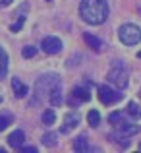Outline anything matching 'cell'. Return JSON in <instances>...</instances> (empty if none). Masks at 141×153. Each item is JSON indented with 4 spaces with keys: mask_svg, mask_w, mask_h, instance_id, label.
Segmentation results:
<instances>
[{
    "mask_svg": "<svg viewBox=\"0 0 141 153\" xmlns=\"http://www.w3.org/2000/svg\"><path fill=\"white\" fill-rule=\"evenodd\" d=\"M41 99H48V103L58 107L62 105L64 97H62V82H60V76L58 74H45L37 79L35 83V99L29 103L31 105H37Z\"/></svg>",
    "mask_w": 141,
    "mask_h": 153,
    "instance_id": "obj_1",
    "label": "cell"
},
{
    "mask_svg": "<svg viewBox=\"0 0 141 153\" xmlns=\"http://www.w3.org/2000/svg\"><path fill=\"white\" fill-rule=\"evenodd\" d=\"M79 16L89 25H100L108 19V2L106 0H81Z\"/></svg>",
    "mask_w": 141,
    "mask_h": 153,
    "instance_id": "obj_2",
    "label": "cell"
},
{
    "mask_svg": "<svg viewBox=\"0 0 141 153\" xmlns=\"http://www.w3.org/2000/svg\"><path fill=\"white\" fill-rule=\"evenodd\" d=\"M108 82L112 85H116L118 89H126L128 87V83H130V72L124 66L122 60H116L112 64V68L108 70Z\"/></svg>",
    "mask_w": 141,
    "mask_h": 153,
    "instance_id": "obj_3",
    "label": "cell"
},
{
    "mask_svg": "<svg viewBox=\"0 0 141 153\" xmlns=\"http://www.w3.org/2000/svg\"><path fill=\"white\" fill-rule=\"evenodd\" d=\"M108 122L114 124L116 132H120V134H124V136H135L139 132V124H134V122H130V120H126L124 118V112H120V111L108 114Z\"/></svg>",
    "mask_w": 141,
    "mask_h": 153,
    "instance_id": "obj_4",
    "label": "cell"
},
{
    "mask_svg": "<svg viewBox=\"0 0 141 153\" xmlns=\"http://www.w3.org/2000/svg\"><path fill=\"white\" fill-rule=\"evenodd\" d=\"M118 39L128 47H134L141 41V27H137L135 23H124L118 29Z\"/></svg>",
    "mask_w": 141,
    "mask_h": 153,
    "instance_id": "obj_5",
    "label": "cell"
},
{
    "mask_svg": "<svg viewBox=\"0 0 141 153\" xmlns=\"http://www.w3.org/2000/svg\"><path fill=\"white\" fill-rule=\"evenodd\" d=\"M122 97L124 95L118 89H112L110 85H100L99 87V99L103 105H114V103L122 101Z\"/></svg>",
    "mask_w": 141,
    "mask_h": 153,
    "instance_id": "obj_6",
    "label": "cell"
},
{
    "mask_svg": "<svg viewBox=\"0 0 141 153\" xmlns=\"http://www.w3.org/2000/svg\"><path fill=\"white\" fill-rule=\"evenodd\" d=\"M62 41H60L58 37H45L41 41V49L45 54H58L60 51H62Z\"/></svg>",
    "mask_w": 141,
    "mask_h": 153,
    "instance_id": "obj_7",
    "label": "cell"
},
{
    "mask_svg": "<svg viewBox=\"0 0 141 153\" xmlns=\"http://www.w3.org/2000/svg\"><path fill=\"white\" fill-rule=\"evenodd\" d=\"M79 120H81L79 112H75V111L68 112V114L64 116V120H62V128H60V132H62V134H70L72 130H75V128H78Z\"/></svg>",
    "mask_w": 141,
    "mask_h": 153,
    "instance_id": "obj_8",
    "label": "cell"
},
{
    "mask_svg": "<svg viewBox=\"0 0 141 153\" xmlns=\"http://www.w3.org/2000/svg\"><path fill=\"white\" fill-rule=\"evenodd\" d=\"M23 142H25V134H23V130H16V132H12V134L8 136V143H10V147L19 149V147L23 146Z\"/></svg>",
    "mask_w": 141,
    "mask_h": 153,
    "instance_id": "obj_9",
    "label": "cell"
},
{
    "mask_svg": "<svg viewBox=\"0 0 141 153\" xmlns=\"http://www.w3.org/2000/svg\"><path fill=\"white\" fill-rule=\"evenodd\" d=\"M12 89H14V95H16L18 99L25 97V95L29 93V87H27L25 83H21V79H18V78L12 79Z\"/></svg>",
    "mask_w": 141,
    "mask_h": 153,
    "instance_id": "obj_10",
    "label": "cell"
},
{
    "mask_svg": "<svg viewBox=\"0 0 141 153\" xmlns=\"http://www.w3.org/2000/svg\"><path fill=\"white\" fill-rule=\"evenodd\" d=\"M83 41H85V43H87V45H89L95 52H100V51H103V47H104V43L100 41L99 37L91 35V33H85V35H83Z\"/></svg>",
    "mask_w": 141,
    "mask_h": 153,
    "instance_id": "obj_11",
    "label": "cell"
},
{
    "mask_svg": "<svg viewBox=\"0 0 141 153\" xmlns=\"http://www.w3.org/2000/svg\"><path fill=\"white\" fill-rule=\"evenodd\" d=\"M74 151H78V153L91 151V146H89V142H87V136H79V138L74 140Z\"/></svg>",
    "mask_w": 141,
    "mask_h": 153,
    "instance_id": "obj_12",
    "label": "cell"
},
{
    "mask_svg": "<svg viewBox=\"0 0 141 153\" xmlns=\"http://www.w3.org/2000/svg\"><path fill=\"white\" fill-rule=\"evenodd\" d=\"M72 95H74V99H75L78 103H87V101L91 99V93L85 89V87H74Z\"/></svg>",
    "mask_w": 141,
    "mask_h": 153,
    "instance_id": "obj_13",
    "label": "cell"
},
{
    "mask_svg": "<svg viewBox=\"0 0 141 153\" xmlns=\"http://www.w3.org/2000/svg\"><path fill=\"white\" fill-rule=\"evenodd\" d=\"M12 122H14V114H12V112H4V111H0V132H4Z\"/></svg>",
    "mask_w": 141,
    "mask_h": 153,
    "instance_id": "obj_14",
    "label": "cell"
},
{
    "mask_svg": "<svg viewBox=\"0 0 141 153\" xmlns=\"http://www.w3.org/2000/svg\"><path fill=\"white\" fill-rule=\"evenodd\" d=\"M41 120H43V124H45V126H52V124L56 122V112L52 111V108H47V111L43 112Z\"/></svg>",
    "mask_w": 141,
    "mask_h": 153,
    "instance_id": "obj_15",
    "label": "cell"
},
{
    "mask_svg": "<svg viewBox=\"0 0 141 153\" xmlns=\"http://www.w3.org/2000/svg\"><path fill=\"white\" fill-rule=\"evenodd\" d=\"M6 72H8V54H6V51L0 47V79L6 76Z\"/></svg>",
    "mask_w": 141,
    "mask_h": 153,
    "instance_id": "obj_16",
    "label": "cell"
},
{
    "mask_svg": "<svg viewBox=\"0 0 141 153\" xmlns=\"http://www.w3.org/2000/svg\"><path fill=\"white\" fill-rule=\"evenodd\" d=\"M126 112H128L130 116H134V118L141 120V107H139L135 101H130V103H128V111H126Z\"/></svg>",
    "mask_w": 141,
    "mask_h": 153,
    "instance_id": "obj_17",
    "label": "cell"
},
{
    "mask_svg": "<svg viewBox=\"0 0 141 153\" xmlns=\"http://www.w3.org/2000/svg\"><path fill=\"white\" fill-rule=\"evenodd\" d=\"M112 140H114L116 143H120V146L124 147V149H128L130 147V140H128V136H124V134H120V132H114V134L110 136Z\"/></svg>",
    "mask_w": 141,
    "mask_h": 153,
    "instance_id": "obj_18",
    "label": "cell"
},
{
    "mask_svg": "<svg viewBox=\"0 0 141 153\" xmlns=\"http://www.w3.org/2000/svg\"><path fill=\"white\" fill-rule=\"evenodd\" d=\"M56 138H58L56 134H45L41 142H43V146H47V147H54L56 143H58V140H56Z\"/></svg>",
    "mask_w": 141,
    "mask_h": 153,
    "instance_id": "obj_19",
    "label": "cell"
},
{
    "mask_svg": "<svg viewBox=\"0 0 141 153\" xmlns=\"http://www.w3.org/2000/svg\"><path fill=\"white\" fill-rule=\"evenodd\" d=\"M87 120H89V124L91 126H99V122H100V114H99V111H89V114H87Z\"/></svg>",
    "mask_w": 141,
    "mask_h": 153,
    "instance_id": "obj_20",
    "label": "cell"
},
{
    "mask_svg": "<svg viewBox=\"0 0 141 153\" xmlns=\"http://www.w3.org/2000/svg\"><path fill=\"white\" fill-rule=\"evenodd\" d=\"M21 54H23V58H33V56L37 54V47H33V45H27V47H23Z\"/></svg>",
    "mask_w": 141,
    "mask_h": 153,
    "instance_id": "obj_21",
    "label": "cell"
},
{
    "mask_svg": "<svg viewBox=\"0 0 141 153\" xmlns=\"http://www.w3.org/2000/svg\"><path fill=\"white\" fill-rule=\"evenodd\" d=\"M19 149H21L23 153H37V147L35 146H21Z\"/></svg>",
    "mask_w": 141,
    "mask_h": 153,
    "instance_id": "obj_22",
    "label": "cell"
},
{
    "mask_svg": "<svg viewBox=\"0 0 141 153\" xmlns=\"http://www.w3.org/2000/svg\"><path fill=\"white\" fill-rule=\"evenodd\" d=\"M12 2H14V0H0V10H2V8H6V6H10Z\"/></svg>",
    "mask_w": 141,
    "mask_h": 153,
    "instance_id": "obj_23",
    "label": "cell"
},
{
    "mask_svg": "<svg viewBox=\"0 0 141 153\" xmlns=\"http://www.w3.org/2000/svg\"><path fill=\"white\" fill-rule=\"evenodd\" d=\"M137 56H139V58H141V51H139V54H137Z\"/></svg>",
    "mask_w": 141,
    "mask_h": 153,
    "instance_id": "obj_24",
    "label": "cell"
},
{
    "mask_svg": "<svg viewBox=\"0 0 141 153\" xmlns=\"http://www.w3.org/2000/svg\"><path fill=\"white\" fill-rule=\"evenodd\" d=\"M0 103H2V95H0Z\"/></svg>",
    "mask_w": 141,
    "mask_h": 153,
    "instance_id": "obj_25",
    "label": "cell"
},
{
    "mask_svg": "<svg viewBox=\"0 0 141 153\" xmlns=\"http://www.w3.org/2000/svg\"><path fill=\"white\" fill-rule=\"evenodd\" d=\"M139 151H141V143H139Z\"/></svg>",
    "mask_w": 141,
    "mask_h": 153,
    "instance_id": "obj_26",
    "label": "cell"
},
{
    "mask_svg": "<svg viewBox=\"0 0 141 153\" xmlns=\"http://www.w3.org/2000/svg\"><path fill=\"white\" fill-rule=\"evenodd\" d=\"M47 2H50V0H47Z\"/></svg>",
    "mask_w": 141,
    "mask_h": 153,
    "instance_id": "obj_27",
    "label": "cell"
}]
</instances>
